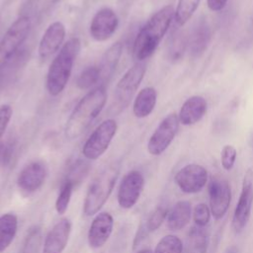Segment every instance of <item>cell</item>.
Wrapping results in <instances>:
<instances>
[{
	"mask_svg": "<svg viewBox=\"0 0 253 253\" xmlns=\"http://www.w3.org/2000/svg\"><path fill=\"white\" fill-rule=\"evenodd\" d=\"M207 101L202 96H192L182 105L179 112V121L184 126H191L198 123L207 112Z\"/></svg>",
	"mask_w": 253,
	"mask_h": 253,
	"instance_id": "cell-19",
	"label": "cell"
},
{
	"mask_svg": "<svg viewBox=\"0 0 253 253\" xmlns=\"http://www.w3.org/2000/svg\"><path fill=\"white\" fill-rule=\"evenodd\" d=\"M136 253H153V252L150 249H142V250H139Z\"/></svg>",
	"mask_w": 253,
	"mask_h": 253,
	"instance_id": "cell-38",
	"label": "cell"
},
{
	"mask_svg": "<svg viewBox=\"0 0 253 253\" xmlns=\"http://www.w3.org/2000/svg\"><path fill=\"white\" fill-rule=\"evenodd\" d=\"M210 210L215 219H221L228 211L231 201V190L228 181L218 175L209 182Z\"/></svg>",
	"mask_w": 253,
	"mask_h": 253,
	"instance_id": "cell-10",
	"label": "cell"
},
{
	"mask_svg": "<svg viewBox=\"0 0 253 253\" xmlns=\"http://www.w3.org/2000/svg\"><path fill=\"white\" fill-rule=\"evenodd\" d=\"M107 101L104 86L89 91L73 108L69 115L64 133L68 139L78 138L102 112Z\"/></svg>",
	"mask_w": 253,
	"mask_h": 253,
	"instance_id": "cell-2",
	"label": "cell"
},
{
	"mask_svg": "<svg viewBox=\"0 0 253 253\" xmlns=\"http://www.w3.org/2000/svg\"><path fill=\"white\" fill-rule=\"evenodd\" d=\"M237 156V151L234 146L232 145H224L221 153H220V161H221V166L223 167L224 170L229 171L233 168L235 160Z\"/></svg>",
	"mask_w": 253,
	"mask_h": 253,
	"instance_id": "cell-33",
	"label": "cell"
},
{
	"mask_svg": "<svg viewBox=\"0 0 253 253\" xmlns=\"http://www.w3.org/2000/svg\"><path fill=\"white\" fill-rule=\"evenodd\" d=\"M168 209L164 205L157 206L148 215L145 222V230L147 232H152L158 229L168 214Z\"/></svg>",
	"mask_w": 253,
	"mask_h": 253,
	"instance_id": "cell-31",
	"label": "cell"
},
{
	"mask_svg": "<svg viewBox=\"0 0 253 253\" xmlns=\"http://www.w3.org/2000/svg\"><path fill=\"white\" fill-rule=\"evenodd\" d=\"M227 3V0H207V4L210 10L217 12L222 10Z\"/></svg>",
	"mask_w": 253,
	"mask_h": 253,
	"instance_id": "cell-36",
	"label": "cell"
},
{
	"mask_svg": "<svg viewBox=\"0 0 253 253\" xmlns=\"http://www.w3.org/2000/svg\"><path fill=\"white\" fill-rule=\"evenodd\" d=\"M13 110L12 107L8 104H3L0 106V138L3 136L9 122L12 118Z\"/></svg>",
	"mask_w": 253,
	"mask_h": 253,
	"instance_id": "cell-34",
	"label": "cell"
},
{
	"mask_svg": "<svg viewBox=\"0 0 253 253\" xmlns=\"http://www.w3.org/2000/svg\"><path fill=\"white\" fill-rule=\"evenodd\" d=\"M253 203V169L249 168L243 177L238 203L232 216V229L240 233L247 225Z\"/></svg>",
	"mask_w": 253,
	"mask_h": 253,
	"instance_id": "cell-7",
	"label": "cell"
},
{
	"mask_svg": "<svg viewBox=\"0 0 253 253\" xmlns=\"http://www.w3.org/2000/svg\"><path fill=\"white\" fill-rule=\"evenodd\" d=\"M70 232V220L61 218L47 232L42 246V253H62L68 243Z\"/></svg>",
	"mask_w": 253,
	"mask_h": 253,
	"instance_id": "cell-18",
	"label": "cell"
},
{
	"mask_svg": "<svg viewBox=\"0 0 253 253\" xmlns=\"http://www.w3.org/2000/svg\"><path fill=\"white\" fill-rule=\"evenodd\" d=\"M211 41V29L205 20L199 21L194 27L189 39V47L194 56L201 55Z\"/></svg>",
	"mask_w": 253,
	"mask_h": 253,
	"instance_id": "cell-22",
	"label": "cell"
},
{
	"mask_svg": "<svg viewBox=\"0 0 253 253\" xmlns=\"http://www.w3.org/2000/svg\"><path fill=\"white\" fill-rule=\"evenodd\" d=\"M117 129L118 125L115 120L107 119L102 122L85 141L82 148L84 157L88 160H96L101 157L108 149Z\"/></svg>",
	"mask_w": 253,
	"mask_h": 253,
	"instance_id": "cell-6",
	"label": "cell"
},
{
	"mask_svg": "<svg viewBox=\"0 0 253 253\" xmlns=\"http://www.w3.org/2000/svg\"><path fill=\"white\" fill-rule=\"evenodd\" d=\"M123 52V44L120 42L112 44L103 54L99 64L97 65L100 72V80H106L112 76Z\"/></svg>",
	"mask_w": 253,
	"mask_h": 253,
	"instance_id": "cell-23",
	"label": "cell"
},
{
	"mask_svg": "<svg viewBox=\"0 0 253 253\" xmlns=\"http://www.w3.org/2000/svg\"><path fill=\"white\" fill-rule=\"evenodd\" d=\"M144 187V177L141 172L131 170L122 179L118 190V204L122 209H131L138 201Z\"/></svg>",
	"mask_w": 253,
	"mask_h": 253,
	"instance_id": "cell-11",
	"label": "cell"
},
{
	"mask_svg": "<svg viewBox=\"0 0 253 253\" xmlns=\"http://www.w3.org/2000/svg\"><path fill=\"white\" fill-rule=\"evenodd\" d=\"M178 188L186 194H196L201 192L208 182L207 169L196 163L182 167L174 177Z\"/></svg>",
	"mask_w": 253,
	"mask_h": 253,
	"instance_id": "cell-12",
	"label": "cell"
},
{
	"mask_svg": "<svg viewBox=\"0 0 253 253\" xmlns=\"http://www.w3.org/2000/svg\"><path fill=\"white\" fill-rule=\"evenodd\" d=\"M119 26V18L116 12L108 7L102 8L93 16L89 33L97 42H105L109 40L117 31Z\"/></svg>",
	"mask_w": 253,
	"mask_h": 253,
	"instance_id": "cell-13",
	"label": "cell"
},
{
	"mask_svg": "<svg viewBox=\"0 0 253 253\" xmlns=\"http://www.w3.org/2000/svg\"><path fill=\"white\" fill-rule=\"evenodd\" d=\"M183 243L181 239L173 234L162 237L157 243L153 253H182Z\"/></svg>",
	"mask_w": 253,
	"mask_h": 253,
	"instance_id": "cell-26",
	"label": "cell"
},
{
	"mask_svg": "<svg viewBox=\"0 0 253 253\" xmlns=\"http://www.w3.org/2000/svg\"><path fill=\"white\" fill-rule=\"evenodd\" d=\"M114 227V218L107 211L99 212L93 219L87 234L88 244L93 249L101 248L109 240Z\"/></svg>",
	"mask_w": 253,
	"mask_h": 253,
	"instance_id": "cell-16",
	"label": "cell"
},
{
	"mask_svg": "<svg viewBox=\"0 0 253 253\" xmlns=\"http://www.w3.org/2000/svg\"><path fill=\"white\" fill-rule=\"evenodd\" d=\"M47 175V169L42 161H32L25 165L17 177L19 189L27 194L37 192L43 185Z\"/></svg>",
	"mask_w": 253,
	"mask_h": 253,
	"instance_id": "cell-14",
	"label": "cell"
},
{
	"mask_svg": "<svg viewBox=\"0 0 253 253\" xmlns=\"http://www.w3.org/2000/svg\"><path fill=\"white\" fill-rule=\"evenodd\" d=\"M120 172L116 163L105 167L93 179L87 190L83 203V212L87 216L96 214L108 201Z\"/></svg>",
	"mask_w": 253,
	"mask_h": 253,
	"instance_id": "cell-4",
	"label": "cell"
},
{
	"mask_svg": "<svg viewBox=\"0 0 253 253\" xmlns=\"http://www.w3.org/2000/svg\"><path fill=\"white\" fill-rule=\"evenodd\" d=\"M65 27L59 22L55 21L51 23L44 31L40 42H39V56L41 59L45 60L55 53L65 39Z\"/></svg>",
	"mask_w": 253,
	"mask_h": 253,
	"instance_id": "cell-17",
	"label": "cell"
},
{
	"mask_svg": "<svg viewBox=\"0 0 253 253\" xmlns=\"http://www.w3.org/2000/svg\"><path fill=\"white\" fill-rule=\"evenodd\" d=\"M175 16L172 5L158 10L137 33L132 46V54L136 61L148 58L157 48L160 41L168 31Z\"/></svg>",
	"mask_w": 253,
	"mask_h": 253,
	"instance_id": "cell-1",
	"label": "cell"
},
{
	"mask_svg": "<svg viewBox=\"0 0 253 253\" xmlns=\"http://www.w3.org/2000/svg\"><path fill=\"white\" fill-rule=\"evenodd\" d=\"M179 124V117L176 113L169 114L160 122L147 142V150L151 155H160L168 148L176 136Z\"/></svg>",
	"mask_w": 253,
	"mask_h": 253,
	"instance_id": "cell-8",
	"label": "cell"
},
{
	"mask_svg": "<svg viewBox=\"0 0 253 253\" xmlns=\"http://www.w3.org/2000/svg\"><path fill=\"white\" fill-rule=\"evenodd\" d=\"M189 240L197 253H206L209 243V235L205 227L194 226L189 232Z\"/></svg>",
	"mask_w": 253,
	"mask_h": 253,
	"instance_id": "cell-27",
	"label": "cell"
},
{
	"mask_svg": "<svg viewBox=\"0 0 253 253\" xmlns=\"http://www.w3.org/2000/svg\"><path fill=\"white\" fill-rule=\"evenodd\" d=\"M100 81L98 66L86 67L77 77L76 85L81 90H87Z\"/></svg>",
	"mask_w": 253,
	"mask_h": 253,
	"instance_id": "cell-30",
	"label": "cell"
},
{
	"mask_svg": "<svg viewBox=\"0 0 253 253\" xmlns=\"http://www.w3.org/2000/svg\"><path fill=\"white\" fill-rule=\"evenodd\" d=\"M74 185L66 180H63L58 196L55 201V210L58 214H63L68 209V205L71 200Z\"/></svg>",
	"mask_w": 253,
	"mask_h": 253,
	"instance_id": "cell-29",
	"label": "cell"
},
{
	"mask_svg": "<svg viewBox=\"0 0 253 253\" xmlns=\"http://www.w3.org/2000/svg\"><path fill=\"white\" fill-rule=\"evenodd\" d=\"M18 229V217L12 212L0 216V252L5 251L13 242Z\"/></svg>",
	"mask_w": 253,
	"mask_h": 253,
	"instance_id": "cell-24",
	"label": "cell"
},
{
	"mask_svg": "<svg viewBox=\"0 0 253 253\" xmlns=\"http://www.w3.org/2000/svg\"><path fill=\"white\" fill-rule=\"evenodd\" d=\"M211 210L210 207L205 203L198 204L193 211V218L195 221V224L197 226L205 227L210 219H211Z\"/></svg>",
	"mask_w": 253,
	"mask_h": 253,
	"instance_id": "cell-32",
	"label": "cell"
},
{
	"mask_svg": "<svg viewBox=\"0 0 253 253\" xmlns=\"http://www.w3.org/2000/svg\"><path fill=\"white\" fill-rule=\"evenodd\" d=\"M30 30L31 20L28 16H21L12 23L0 41V62L21 48Z\"/></svg>",
	"mask_w": 253,
	"mask_h": 253,
	"instance_id": "cell-9",
	"label": "cell"
},
{
	"mask_svg": "<svg viewBox=\"0 0 253 253\" xmlns=\"http://www.w3.org/2000/svg\"><path fill=\"white\" fill-rule=\"evenodd\" d=\"M145 70V63L143 61H136L126 71V73L117 83L114 99L115 108L118 109L119 112L128 106L130 100L132 99L135 91L143 79Z\"/></svg>",
	"mask_w": 253,
	"mask_h": 253,
	"instance_id": "cell-5",
	"label": "cell"
},
{
	"mask_svg": "<svg viewBox=\"0 0 253 253\" xmlns=\"http://www.w3.org/2000/svg\"><path fill=\"white\" fill-rule=\"evenodd\" d=\"M201 0H179L175 10V21L178 25H185L196 12Z\"/></svg>",
	"mask_w": 253,
	"mask_h": 253,
	"instance_id": "cell-25",
	"label": "cell"
},
{
	"mask_svg": "<svg viewBox=\"0 0 253 253\" xmlns=\"http://www.w3.org/2000/svg\"><path fill=\"white\" fill-rule=\"evenodd\" d=\"M29 49L21 47L17 52L0 62V90L8 88L18 79L29 61Z\"/></svg>",
	"mask_w": 253,
	"mask_h": 253,
	"instance_id": "cell-15",
	"label": "cell"
},
{
	"mask_svg": "<svg viewBox=\"0 0 253 253\" xmlns=\"http://www.w3.org/2000/svg\"><path fill=\"white\" fill-rule=\"evenodd\" d=\"M192 208L188 201L177 202L167 214V227L172 231H179L184 228L191 219Z\"/></svg>",
	"mask_w": 253,
	"mask_h": 253,
	"instance_id": "cell-20",
	"label": "cell"
},
{
	"mask_svg": "<svg viewBox=\"0 0 253 253\" xmlns=\"http://www.w3.org/2000/svg\"><path fill=\"white\" fill-rule=\"evenodd\" d=\"M157 100V93L153 87H144L136 95L133 105V115L138 119L148 117L155 108Z\"/></svg>",
	"mask_w": 253,
	"mask_h": 253,
	"instance_id": "cell-21",
	"label": "cell"
},
{
	"mask_svg": "<svg viewBox=\"0 0 253 253\" xmlns=\"http://www.w3.org/2000/svg\"><path fill=\"white\" fill-rule=\"evenodd\" d=\"M90 165L86 160L78 159L70 165L64 180L71 182L74 186L80 183L87 175Z\"/></svg>",
	"mask_w": 253,
	"mask_h": 253,
	"instance_id": "cell-28",
	"label": "cell"
},
{
	"mask_svg": "<svg viewBox=\"0 0 253 253\" xmlns=\"http://www.w3.org/2000/svg\"><path fill=\"white\" fill-rule=\"evenodd\" d=\"M185 42L183 40V38L181 37V35H177V37H175V39H173L172 44H171V48H170V54L172 59H176L178 58L183 50H184V44Z\"/></svg>",
	"mask_w": 253,
	"mask_h": 253,
	"instance_id": "cell-35",
	"label": "cell"
},
{
	"mask_svg": "<svg viewBox=\"0 0 253 253\" xmlns=\"http://www.w3.org/2000/svg\"><path fill=\"white\" fill-rule=\"evenodd\" d=\"M81 48L78 38L68 40L51 61L46 74V90L49 95L58 96L65 88Z\"/></svg>",
	"mask_w": 253,
	"mask_h": 253,
	"instance_id": "cell-3",
	"label": "cell"
},
{
	"mask_svg": "<svg viewBox=\"0 0 253 253\" xmlns=\"http://www.w3.org/2000/svg\"><path fill=\"white\" fill-rule=\"evenodd\" d=\"M224 253H238V248H237L236 246L232 245V246L228 247V248L224 251Z\"/></svg>",
	"mask_w": 253,
	"mask_h": 253,
	"instance_id": "cell-37",
	"label": "cell"
}]
</instances>
